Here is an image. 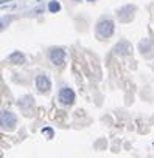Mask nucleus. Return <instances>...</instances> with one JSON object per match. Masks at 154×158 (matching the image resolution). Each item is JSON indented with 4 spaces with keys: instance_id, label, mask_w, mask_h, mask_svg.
I'll return each instance as SVG.
<instances>
[{
    "instance_id": "1",
    "label": "nucleus",
    "mask_w": 154,
    "mask_h": 158,
    "mask_svg": "<svg viewBox=\"0 0 154 158\" xmlns=\"http://www.w3.org/2000/svg\"><path fill=\"white\" fill-rule=\"evenodd\" d=\"M114 34V22L111 19H103L97 25V36L98 39H109Z\"/></svg>"
},
{
    "instance_id": "11",
    "label": "nucleus",
    "mask_w": 154,
    "mask_h": 158,
    "mask_svg": "<svg viewBox=\"0 0 154 158\" xmlns=\"http://www.w3.org/2000/svg\"><path fill=\"white\" fill-rule=\"evenodd\" d=\"M90 2H94V0H90Z\"/></svg>"
},
{
    "instance_id": "5",
    "label": "nucleus",
    "mask_w": 154,
    "mask_h": 158,
    "mask_svg": "<svg viewBox=\"0 0 154 158\" xmlns=\"http://www.w3.org/2000/svg\"><path fill=\"white\" fill-rule=\"evenodd\" d=\"M48 57L55 65H62L65 60V51L62 48H51L48 53Z\"/></svg>"
},
{
    "instance_id": "7",
    "label": "nucleus",
    "mask_w": 154,
    "mask_h": 158,
    "mask_svg": "<svg viewBox=\"0 0 154 158\" xmlns=\"http://www.w3.org/2000/svg\"><path fill=\"white\" fill-rule=\"evenodd\" d=\"M17 104H19V107H20L25 113H30L31 109H33V98H31V96H24Z\"/></svg>"
},
{
    "instance_id": "3",
    "label": "nucleus",
    "mask_w": 154,
    "mask_h": 158,
    "mask_svg": "<svg viewBox=\"0 0 154 158\" xmlns=\"http://www.w3.org/2000/svg\"><path fill=\"white\" fill-rule=\"evenodd\" d=\"M58 99H59V102L64 104V106H72V104L75 102V92H73L72 89H68V87H64V89L59 90Z\"/></svg>"
},
{
    "instance_id": "2",
    "label": "nucleus",
    "mask_w": 154,
    "mask_h": 158,
    "mask_svg": "<svg viewBox=\"0 0 154 158\" xmlns=\"http://www.w3.org/2000/svg\"><path fill=\"white\" fill-rule=\"evenodd\" d=\"M16 115L10 110H3L2 112V116H0V123H2V129L3 130H13L16 127Z\"/></svg>"
},
{
    "instance_id": "6",
    "label": "nucleus",
    "mask_w": 154,
    "mask_h": 158,
    "mask_svg": "<svg viewBox=\"0 0 154 158\" xmlns=\"http://www.w3.org/2000/svg\"><path fill=\"white\" fill-rule=\"evenodd\" d=\"M134 10H135L134 6H123V8H120L118 13H117L118 20L120 22H129L132 19V16H134V13H132Z\"/></svg>"
},
{
    "instance_id": "4",
    "label": "nucleus",
    "mask_w": 154,
    "mask_h": 158,
    "mask_svg": "<svg viewBox=\"0 0 154 158\" xmlns=\"http://www.w3.org/2000/svg\"><path fill=\"white\" fill-rule=\"evenodd\" d=\"M36 89L39 93H48L50 89H51V82H50V79L48 76L45 74H39L36 77Z\"/></svg>"
},
{
    "instance_id": "9",
    "label": "nucleus",
    "mask_w": 154,
    "mask_h": 158,
    "mask_svg": "<svg viewBox=\"0 0 154 158\" xmlns=\"http://www.w3.org/2000/svg\"><path fill=\"white\" fill-rule=\"evenodd\" d=\"M129 50H131V48H129L128 42H125V40L115 45V53H117V54H126Z\"/></svg>"
},
{
    "instance_id": "10",
    "label": "nucleus",
    "mask_w": 154,
    "mask_h": 158,
    "mask_svg": "<svg viewBox=\"0 0 154 158\" xmlns=\"http://www.w3.org/2000/svg\"><path fill=\"white\" fill-rule=\"evenodd\" d=\"M59 3L58 2H50V5H48V10L51 11V13H56V11H59Z\"/></svg>"
},
{
    "instance_id": "8",
    "label": "nucleus",
    "mask_w": 154,
    "mask_h": 158,
    "mask_svg": "<svg viewBox=\"0 0 154 158\" xmlns=\"http://www.w3.org/2000/svg\"><path fill=\"white\" fill-rule=\"evenodd\" d=\"M8 59H10L11 64H24V62H25V56H24L22 53H19V51H14Z\"/></svg>"
}]
</instances>
